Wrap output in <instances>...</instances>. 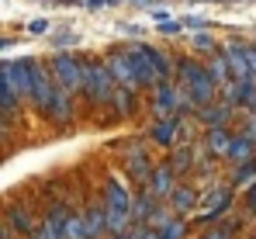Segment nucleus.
I'll list each match as a JSON object with an SVG mask.
<instances>
[{"mask_svg": "<svg viewBox=\"0 0 256 239\" xmlns=\"http://www.w3.org/2000/svg\"><path fill=\"white\" fill-rule=\"evenodd\" d=\"M173 73H176V87L190 97L194 108H204V104H212V101H214L218 87L212 83L208 70H204L198 59H176V63H173Z\"/></svg>", "mask_w": 256, "mask_h": 239, "instance_id": "1", "label": "nucleus"}, {"mask_svg": "<svg viewBox=\"0 0 256 239\" xmlns=\"http://www.w3.org/2000/svg\"><path fill=\"white\" fill-rule=\"evenodd\" d=\"M52 83H59L62 90L70 94H84V83H86V63L80 56H70V52H59L52 59V70H48Z\"/></svg>", "mask_w": 256, "mask_h": 239, "instance_id": "2", "label": "nucleus"}, {"mask_svg": "<svg viewBox=\"0 0 256 239\" xmlns=\"http://www.w3.org/2000/svg\"><path fill=\"white\" fill-rule=\"evenodd\" d=\"M84 94L90 104H114V80L104 70V63H86Z\"/></svg>", "mask_w": 256, "mask_h": 239, "instance_id": "3", "label": "nucleus"}, {"mask_svg": "<svg viewBox=\"0 0 256 239\" xmlns=\"http://www.w3.org/2000/svg\"><path fill=\"white\" fill-rule=\"evenodd\" d=\"M190 97L173 83V80H163L156 83V115L160 118H170V115H180V111H190Z\"/></svg>", "mask_w": 256, "mask_h": 239, "instance_id": "4", "label": "nucleus"}, {"mask_svg": "<svg viewBox=\"0 0 256 239\" xmlns=\"http://www.w3.org/2000/svg\"><path fill=\"white\" fill-rule=\"evenodd\" d=\"M122 52L128 56V63H132V70H135V80H138V90L146 87H156L160 83V77L152 73V66H149V59H146V52H142V45L138 42H128V45H122Z\"/></svg>", "mask_w": 256, "mask_h": 239, "instance_id": "5", "label": "nucleus"}, {"mask_svg": "<svg viewBox=\"0 0 256 239\" xmlns=\"http://www.w3.org/2000/svg\"><path fill=\"white\" fill-rule=\"evenodd\" d=\"M218 52L225 56L232 80H246V77H250V70H246V45H239V42H228V45H225V49H218Z\"/></svg>", "mask_w": 256, "mask_h": 239, "instance_id": "6", "label": "nucleus"}, {"mask_svg": "<svg viewBox=\"0 0 256 239\" xmlns=\"http://www.w3.org/2000/svg\"><path fill=\"white\" fill-rule=\"evenodd\" d=\"M142 52H146L149 66H152V73L160 77V83L173 77V63H176L173 56H166V52H163V49H156V45H142Z\"/></svg>", "mask_w": 256, "mask_h": 239, "instance_id": "7", "label": "nucleus"}, {"mask_svg": "<svg viewBox=\"0 0 256 239\" xmlns=\"http://www.w3.org/2000/svg\"><path fill=\"white\" fill-rule=\"evenodd\" d=\"M173 166H160V170H152L149 173V194L152 198H170L173 194Z\"/></svg>", "mask_w": 256, "mask_h": 239, "instance_id": "8", "label": "nucleus"}, {"mask_svg": "<svg viewBox=\"0 0 256 239\" xmlns=\"http://www.w3.org/2000/svg\"><path fill=\"white\" fill-rule=\"evenodd\" d=\"M228 118H232V108H228L225 101H212V104L201 108V121H204L208 128H225Z\"/></svg>", "mask_w": 256, "mask_h": 239, "instance_id": "9", "label": "nucleus"}, {"mask_svg": "<svg viewBox=\"0 0 256 239\" xmlns=\"http://www.w3.org/2000/svg\"><path fill=\"white\" fill-rule=\"evenodd\" d=\"M204 70H208V77H212V83L218 87V90H222V87L232 80V73H228V63H225V56H222V52H214L212 59H208V66H204Z\"/></svg>", "mask_w": 256, "mask_h": 239, "instance_id": "10", "label": "nucleus"}, {"mask_svg": "<svg viewBox=\"0 0 256 239\" xmlns=\"http://www.w3.org/2000/svg\"><path fill=\"white\" fill-rule=\"evenodd\" d=\"M176 128H180V118H176V115H170V118H160V125L152 128V139H156L160 146H173Z\"/></svg>", "mask_w": 256, "mask_h": 239, "instance_id": "11", "label": "nucleus"}, {"mask_svg": "<svg viewBox=\"0 0 256 239\" xmlns=\"http://www.w3.org/2000/svg\"><path fill=\"white\" fill-rule=\"evenodd\" d=\"M228 146H232V135L225 128H212L208 132V149H212L214 156H228Z\"/></svg>", "mask_w": 256, "mask_h": 239, "instance_id": "12", "label": "nucleus"}, {"mask_svg": "<svg viewBox=\"0 0 256 239\" xmlns=\"http://www.w3.org/2000/svg\"><path fill=\"white\" fill-rule=\"evenodd\" d=\"M228 159H236V163H250V159H253V142L242 139V135H236L232 146H228Z\"/></svg>", "mask_w": 256, "mask_h": 239, "instance_id": "13", "label": "nucleus"}, {"mask_svg": "<svg viewBox=\"0 0 256 239\" xmlns=\"http://www.w3.org/2000/svg\"><path fill=\"white\" fill-rule=\"evenodd\" d=\"M194 201H198V194H194L190 187H173V208H176V211H190Z\"/></svg>", "mask_w": 256, "mask_h": 239, "instance_id": "14", "label": "nucleus"}, {"mask_svg": "<svg viewBox=\"0 0 256 239\" xmlns=\"http://www.w3.org/2000/svg\"><path fill=\"white\" fill-rule=\"evenodd\" d=\"M86 225V236H100V232H104V229H108V225H104V211H100V208H94V211H90V218H86L84 222Z\"/></svg>", "mask_w": 256, "mask_h": 239, "instance_id": "15", "label": "nucleus"}, {"mask_svg": "<svg viewBox=\"0 0 256 239\" xmlns=\"http://www.w3.org/2000/svg\"><path fill=\"white\" fill-rule=\"evenodd\" d=\"M190 49H194V52H212V56L218 52V45H214V39L208 32H198V35L190 39Z\"/></svg>", "mask_w": 256, "mask_h": 239, "instance_id": "16", "label": "nucleus"}, {"mask_svg": "<svg viewBox=\"0 0 256 239\" xmlns=\"http://www.w3.org/2000/svg\"><path fill=\"white\" fill-rule=\"evenodd\" d=\"M62 229H66V239H86V225L80 222V218H70Z\"/></svg>", "mask_w": 256, "mask_h": 239, "instance_id": "17", "label": "nucleus"}, {"mask_svg": "<svg viewBox=\"0 0 256 239\" xmlns=\"http://www.w3.org/2000/svg\"><path fill=\"white\" fill-rule=\"evenodd\" d=\"M160 232V239H184V225L180 222H166L163 229H156Z\"/></svg>", "mask_w": 256, "mask_h": 239, "instance_id": "18", "label": "nucleus"}, {"mask_svg": "<svg viewBox=\"0 0 256 239\" xmlns=\"http://www.w3.org/2000/svg\"><path fill=\"white\" fill-rule=\"evenodd\" d=\"M256 177V159H250V163H242L239 166V173H236V184H250Z\"/></svg>", "mask_w": 256, "mask_h": 239, "instance_id": "19", "label": "nucleus"}, {"mask_svg": "<svg viewBox=\"0 0 256 239\" xmlns=\"http://www.w3.org/2000/svg\"><path fill=\"white\" fill-rule=\"evenodd\" d=\"M204 239H236V222H228V225H218V229H212Z\"/></svg>", "mask_w": 256, "mask_h": 239, "instance_id": "20", "label": "nucleus"}, {"mask_svg": "<svg viewBox=\"0 0 256 239\" xmlns=\"http://www.w3.org/2000/svg\"><path fill=\"white\" fill-rule=\"evenodd\" d=\"M156 28H160L163 35H180V32H184V25H180V21H173V18H163V21H156Z\"/></svg>", "mask_w": 256, "mask_h": 239, "instance_id": "21", "label": "nucleus"}, {"mask_svg": "<svg viewBox=\"0 0 256 239\" xmlns=\"http://www.w3.org/2000/svg\"><path fill=\"white\" fill-rule=\"evenodd\" d=\"M76 35H73V32H59V35H56V39H52V45H56V49H70V45H76Z\"/></svg>", "mask_w": 256, "mask_h": 239, "instance_id": "22", "label": "nucleus"}, {"mask_svg": "<svg viewBox=\"0 0 256 239\" xmlns=\"http://www.w3.org/2000/svg\"><path fill=\"white\" fill-rule=\"evenodd\" d=\"M187 166H190V149H180L176 159H173V173H176V170H187Z\"/></svg>", "mask_w": 256, "mask_h": 239, "instance_id": "23", "label": "nucleus"}, {"mask_svg": "<svg viewBox=\"0 0 256 239\" xmlns=\"http://www.w3.org/2000/svg\"><path fill=\"white\" fill-rule=\"evenodd\" d=\"M242 139H250V142L256 146V115L246 118V125H242Z\"/></svg>", "mask_w": 256, "mask_h": 239, "instance_id": "24", "label": "nucleus"}, {"mask_svg": "<svg viewBox=\"0 0 256 239\" xmlns=\"http://www.w3.org/2000/svg\"><path fill=\"white\" fill-rule=\"evenodd\" d=\"M10 218H14V225H18V229H32V222H28V215H24L21 208H14V215H10Z\"/></svg>", "mask_w": 256, "mask_h": 239, "instance_id": "25", "label": "nucleus"}, {"mask_svg": "<svg viewBox=\"0 0 256 239\" xmlns=\"http://www.w3.org/2000/svg\"><path fill=\"white\" fill-rule=\"evenodd\" d=\"M28 32H32V35H45V32H48V21H32Z\"/></svg>", "mask_w": 256, "mask_h": 239, "instance_id": "26", "label": "nucleus"}, {"mask_svg": "<svg viewBox=\"0 0 256 239\" xmlns=\"http://www.w3.org/2000/svg\"><path fill=\"white\" fill-rule=\"evenodd\" d=\"M246 208H250V211H256V184L246 191Z\"/></svg>", "mask_w": 256, "mask_h": 239, "instance_id": "27", "label": "nucleus"}, {"mask_svg": "<svg viewBox=\"0 0 256 239\" xmlns=\"http://www.w3.org/2000/svg\"><path fill=\"white\" fill-rule=\"evenodd\" d=\"M184 25H187V28H204V21H201V18H187Z\"/></svg>", "mask_w": 256, "mask_h": 239, "instance_id": "28", "label": "nucleus"}, {"mask_svg": "<svg viewBox=\"0 0 256 239\" xmlns=\"http://www.w3.org/2000/svg\"><path fill=\"white\" fill-rule=\"evenodd\" d=\"M250 108H253V115H256V90H253V101H250Z\"/></svg>", "mask_w": 256, "mask_h": 239, "instance_id": "29", "label": "nucleus"}, {"mask_svg": "<svg viewBox=\"0 0 256 239\" xmlns=\"http://www.w3.org/2000/svg\"><path fill=\"white\" fill-rule=\"evenodd\" d=\"M7 45H10V39H0V49H7Z\"/></svg>", "mask_w": 256, "mask_h": 239, "instance_id": "30", "label": "nucleus"}, {"mask_svg": "<svg viewBox=\"0 0 256 239\" xmlns=\"http://www.w3.org/2000/svg\"><path fill=\"white\" fill-rule=\"evenodd\" d=\"M4 236H7V229H4V225H0V239H4Z\"/></svg>", "mask_w": 256, "mask_h": 239, "instance_id": "31", "label": "nucleus"}, {"mask_svg": "<svg viewBox=\"0 0 256 239\" xmlns=\"http://www.w3.org/2000/svg\"><path fill=\"white\" fill-rule=\"evenodd\" d=\"M253 239H256V236H253Z\"/></svg>", "mask_w": 256, "mask_h": 239, "instance_id": "32", "label": "nucleus"}]
</instances>
